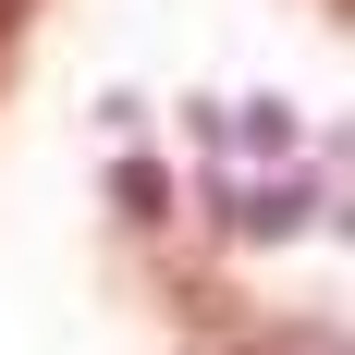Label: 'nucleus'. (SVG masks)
Returning a JSON list of instances; mask_svg holds the SVG:
<instances>
[{"label":"nucleus","instance_id":"7ed1b4c3","mask_svg":"<svg viewBox=\"0 0 355 355\" xmlns=\"http://www.w3.org/2000/svg\"><path fill=\"white\" fill-rule=\"evenodd\" d=\"M319 12H331V25H355V0H319Z\"/></svg>","mask_w":355,"mask_h":355},{"label":"nucleus","instance_id":"f257e3e1","mask_svg":"<svg viewBox=\"0 0 355 355\" xmlns=\"http://www.w3.org/2000/svg\"><path fill=\"white\" fill-rule=\"evenodd\" d=\"M209 355H355V343L319 331V319H245V331H220Z\"/></svg>","mask_w":355,"mask_h":355},{"label":"nucleus","instance_id":"f03ea898","mask_svg":"<svg viewBox=\"0 0 355 355\" xmlns=\"http://www.w3.org/2000/svg\"><path fill=\"white\" fill-rule=\"evenodd\" d=\"M25 25H37V0H0V73H12V49H25Z\"/></svg>","mask_w":355,"mask_h":355}]
</instances>
